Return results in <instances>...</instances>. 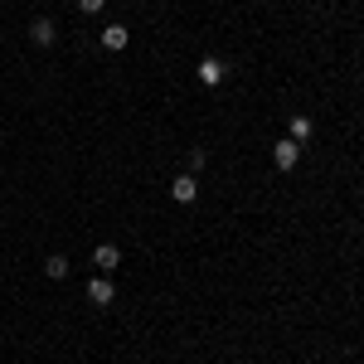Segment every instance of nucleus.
I'll return each instance as SVG.
<instances>
[{"label": "nucleus", "instance_id": "11", "mask_svg": "<svg viewBox=\"0 0 364 364\" xmlns=\"http://www.w3.org/2000/svg\"><path fill=\"white\" fill-rule=\"evenodd\" d=\"M102 5H107V0H78V10H83V15H102Z\"/></svg>", "mask_w": 364, "mask_h": 364}, {"label": "nucleus", "instance_id": "5", "mask_svg": "<svg viewBox=\"0 0 364 364\" xmlns=\"http://www.w3.org/2000/svg\"><path fill=\"white\" fill-rule=\"evenodd\" d=\"M195 73H199V83H204V87H219V83H224V73H228V63H224V58H199Z\"/></svg>", "mask_w": 364, "mask_h": 364}, {"label": "nucleus", "instance_id": "10", "mask_svg": "<svg viewBox=\"0 0 364 364\" xmlns=\"http://www.w3.org/2000/svg\"><path fill=\"white\" fill-rule=\"evenodd\" d=\"M204 161H209V151H204V146H190V175L204 170Z\"/></svg>", "mask_w": 364, "mask_h": 364}, {"label": "nucleus", "instance_id": "1", "mask_svg": "<svg viewBox=\"0 0 364 364\" xmlns=\"http://www.w3.org/2000/svg\"><path fill=\"white\" fill-rule=\"evenodd\" d=\"M170 199H175V204H195V199H199V180L190 175V170L170 180Z\"/></svg>", "mask_w": 364, "mask_h": 364}, {"label": "nucleus", "instance_id": "2", "mask_svg": "<svg viewBox=\"0 0 364 364\" xmlns=\"http://www.w3.org/2000/svg\"><path fill=\"white\" fill-rule=\"evenodd\" d=\"M296 161H301V141H277V146H272V166L277 170H296Z\"/></svg>", "mask_w": 364, "mask_h": 364}, {"label": "nucleus", "instance_id": "9", "mask_svg": "<svg viewBox=\"0 0 364 364\" xmlns=\"http://www.w3.org/2000/svg\"><path fill=\"white\" fill-rule=\"evenodd\" d=\"M311 132H316V127H311V117H306V112H296V117H291V141H306Z\"/></svg>", "mask_w": 364, "mask_h": 364}, {"label": "nucleus", "instance_id": "3", "mask_svg": "<svg viewBox=\"0 0 364 364\" xmlns=\"http://www.w3.org/2000/svg\"><path fill=\"white\" fill-rule=\"evenodd\" d=\"M117 262H122V248H117V243H97V248H92V267H97L102 277H112Z\"/></svg>", "mask_w": 364, "mask_h": 364}, {"label": "nucleus", "instance_id": "8", "mask_svg": "<svg viewBox=\"0 0 364 364\" xmlns=\"http://www.w3.org/2000/svg\"><path fill=\"white\" fill-rule=\"evenodd\" d=\"M44 272H49L54 282H63V277H68V257H63V252H54V257H44Z\"/></svg>", "mask_w": 364, "mask_h": 364}, {"label": "nucleus", "instance_id": "7", "mask_svg": "<svg viewBox=\"0 0 364 364\" xmlns=\"http://www.w3.org/2000/svg\"><path fill=\"white\" fill-rule=\"evenodd\" d=\"M127 44H132V29H127V25H107V29H102V49H112V54H122Z\"/></svg>", "mask_w": 364, "mask_h": 364}, {"label": "nucleus", "instance_id": "6", "mask_svg": "<svg viewBox=\"0 0 364 364\" xmlns=\"http://www.w3.org/2000/svg\"><path fill=\"white\" fill-rule=\"evenodd\" d=\"M54 39H58L54 20H44V15H39V20H34V25H29V44H34V49H49V44H54Z\"/></svg>", "mask_w": 364, "mask_h": 364}, {"label": "nucleus", "instance_id": "4", "mask_svg": "<svg viewBox=\"0 0 364 364\" xmlns=\"http://www.w3.org/2000/svg\"><path fill=\"white\" fill-rule=\"evenodd\" d=\"M87 301H92V306H112V301H117L112 277H102V272H97V277L87 282Z\"/></svg>", "mask_w": 364, "mask_h": 364}]
</instances>
